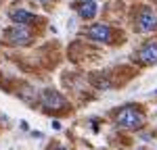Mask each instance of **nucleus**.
<instances>
[{
	"label": "nucleus",
	"instance_id": "1",
	"mask_svg": "<svg viewBox=\"0 0 157 150\" xmlns=\"http://www.w3.org/2000/svg\"><path fill=\"white\" fill-rule=\"evenodd\" d=\"M115 123L124 127V129H140L145 125V117L143 112L136 111L134 106H124L117 115H115Z\"/></svg>",
	"mask_w": 157,
	"mask_h": 150
},
{
	"label": "nucleus",
	"instance_id": "9",
	"mask_svg": "<svg viewBox=\"0 0 157 150\" xmlns=\"http://www.w3.org/2000/svg\"><path fill=\"white\" fill-rule=\"evenodd\" d=\"M50 150H65V148H61L59 144H55V146H52V148H50Z\"/></svg>",
	"mask_w": 157,
	"mask_h": 150
},
{
	"label": "nucleus",
	"instance_id": "8",
	"mask_svg": "<svg viewBox=\"0 0 157 150\" xmlns=\"http://www.w3.org/2000/svg\"><path fill=\"white\" fill-rule=\"evenodd\" d=\"M11 21H15L19 25H27V23H36L38 17L34 12H29L27 9H17V11L11 12Z\"/></svg>",
	"mask_w": 157,
	"mask_h": 150
},
{
	"label": "nucleus",
	"instance_id": "5",
	"mask_svg": "<svg viewBox=\"0 0 157 150\" xmlns=\"http://www.w3.org/2000/svg\"><path fill=\"white\" fill-rule=\"evenodd\" d=\"M86 36L90 38V40H94V42L109 44V40H111V29H109V25H105V23H94V25H90V27L86 29Z\"/></svg>",
	"mask_w": 157,
	"mask_h": 150
},
{
	"label": "nucleus",
	"instance_id": "7",
	"mask_svg": "<svg viewBox=\"0 0 157 150\" xmlns=\"http://www.w3.org/2000/svg\"><path fill=\"white\" fill-rule=\"evenodd\" d=\"M75 11H78V15L82 17V19H94L98 12V6L94 0H84V2H78L75 4Z\"/></svg>",
	"mask_w": 157,
	"mask_h": 150
},
{
	"label": "nucleus",
	"instance_id": "3",
	"mask_svg": "<svg viewBox=\"0 0 157 150\" xmlns=\"http://www.w3.org/2000/svg\"><path fill=\"white\" fill-rule=\"evenodd\" d=\"M40 104H42V109L46 112H57V111H67L69 109L67 100L55 90H44L42 96H40Z\"/></svg>",
	"mask_w": 157,
	"mask_h": 150
},
{
	"label": "nucleus",
	"instance_id": "4",
	"mask_svg": "<svg viewBox=\"0 0 157 150\" xmlns=\"http://www.w3.org/2000/svg\"><path fill=\"white\" fill-rule=\"evenodd\" d=\"M4 42L6 44H15V46H23V44H29L32 42V34L25 29V27H13L4 34Z\"/></svg>",
	"mask_w": 157,
	"mask_h": 150
},
{
	"label": "nucleus",
	"instance_id": "6",
	"mask_svg": "<svg viewBox=\"0 0 157 150\" xmlns=\"http://www.w3.org/2000/svg\"><path fill=\"white\" fill-rule=\"evenodd\" d=\"M138 61L143 65H155L157 62V40H149L145 46L138 50Z\"/></svg>",
	"mask_w": 157,
	"mask_h": 150
},
{
	"label": "nucleus",
	"instance_id": "10",
	"mask_svg": "<svg viewBox=\"0 0 157 150\" xmlns=\"http://www.w3.org/2000/svg\"><path fill=\"white\" fill-rule=\"evenodd\" d=\"M44 2H46V0H44Z\"/></svg>",
	"mask_w": 157,
	"mask_h": 150
},
{
	"label": "nucleus",
	"instance_id": "2",
	"mask_svg": "<svg viewBox=\"0 0 157 150\" xmlns=\"http://www.w3.org/2000/svg\"><path fill=\"white\" fill-rule=\"evenodd\" d=\"M134 25H136V31H140V34H153V31H157L155 12L151 11L149 6H140V11L136 12V17H134Z\"/></svg>",
	"mask_w": 157,
	"mask_h": 150
}]
</instances>
